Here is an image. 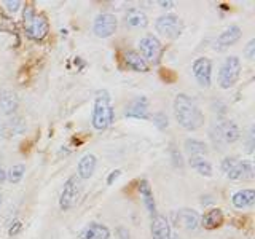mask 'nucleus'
Returning a JSON list of instances; mask_svg holds the SVG:
<instances>
[{"instance_id":"nucleus-1","label":"nucleus","mask_w":255,"mask_h":239,"mask_svg":"<svg viewBox=\"0 0 255 239\" xmlns=\"http://www.w3.org/2000/svg\"><path fill=\"white\" fill-rule=\"evenodd\" d=\"M174 115L185 131H198L204 124V115L198 104L185 93H179L174 99Z\"/></svg>"},{"instance_id":"nucleus-2","label":"nucleus","mask_w":255,"mask_h":239,"mask_svg":"<svg viewBox=\"0 0 255 239\" xmlns=\"http://www.w3.org/2000/svg\"><path fill=\"white\" fill-rule=\"evenodd\" d=\"M115 120V110L112 107V98L107 90H99L96 93L94 99V109H93V118L91 123L93 127L98 131H106L112 126Z\"/></svg>"},{"instance_id":"nucleus-3","label":"nucleus","mask_w":255,"mask_h":239,"mask_svg":"<svg viewBox=\"0 0 255 239\" xmlns=\"http://www.w3.org/2000/svg\"><path fill=\"white\" fill-rule=\"evenodd\" d=\"M22 21H24V30H26V35L30 40L42 42V40L46 38L48 32H50V22H48V19L43 14L37 13L35 8L32 5H27L26 8H24Z\"/></svg>"},{"instance_id":"nucleus-4","label":"nucleus","mask_w":255,"mask_h":239,"mask_svg":"<svg viewBox=\"0 0 255 239\" xmlns=\"http://www.w3.org/2000/svg\"><path fill=\"white\" fill-rule=\"evenodd\" d=\"M222 171L231 180H254L255 171L251 159L225 158L222 161Z\"/></svg>"},{"instance_id":"nucleus-5","label":"nucleus","mask_w":255,"mask_h":239,"mask_svg":"<svg viewBox=\"0 0 255 239\" xmlns=\"http://www.w3.org/2000/svg\"><path fill=\"white\" fill-rule=\"evenodd\" d=\"M241 59L238 56H230L225 61H223L222 67H220V74H219V85L222 90H230L233 88L239 77H241Z\"/></svg>"},{"instance_id":"nucleus-6","label":"nucleus","mask_w":255,"mask_h":239,"mask_svg":"<svg viewBox=\"0 0 255 239\" xmlns=\"http://www.w3.org/2000/svg\"><path fill=\"white\" fill-rule=\"evenodd\" d=\"M155 29L159 35H163L166 38H177L180 37L183 30V22L177 14L174 13H166L155 21Z\"/></svg>"},{"instance_id":"nucleus-7","label":"nucleus","mask_w":255,"mask_h":239,"mask_svg":"<svg viewBox=\"0 0 255 239\" xmlns=\"http://www.w3.org/2000/svg\"><path fill=\"white\" fill-rule=\"evenodd\" d=\"M82 188H80V179L77 175H72L67 179V182L64 183V188L61 191L59 196V207L62 211H70L77 206Z\"/></svg>"},{"instance_id":"nucleus-8","label":"nucleus","mask_w":255,"mask_h":239,"mask_svg":"<svg viewBox=\"0 0 255 239\" xmlns=\"http://www.w3.org/2000/svg\"><path fill=\"white\" fill-rule=\"evenodd\" d=\"M139 50H140V56L143 58L147 64H158L159 59H161V54H163V45L161 42L155 37V35H145L143 38H140L139 42Z\"/></svg>"},{"instance_id":"nucleus-9","label":"nucleus","mask_w":255,"mask_h":239,"mask_svg":"<svg viewBox=\"0 0 255 239\" xmlns=\"http://www.w3.org/2000/svg\"><path fill=\"white\" fill-rule=\"evenodd\" d=\"M118 27V21L115 18V14L112 13H101L96 16L94 24H93V32L99 38H109L115 34V30Z\"/></svg>"},{"instance_id":"nucleus-10","label":"nucleus","mask_w":255,"mask_h":239,"mask_svg":"<svg viewBox=\"0 0 255 239\" xmlns=\"http://www.w3.org/2000/svg\"><path fill=\"white\" fill-rule=\"evenodd\" d=\"M191 70H193V77L198 82L199 86L203 88H209L212 83V62L209 58H198L195 59L193 66H191Z\"/></svg>"},{"instance_id":"nucleus-11","label":"nucleus","mask_w":255,"mask_h":239,"mask_svg":"<svg viewBox=\"0 0 255 239\" xmlns=\"http://www.w3.org/2000/svg\"><path fill=\"white\" fill-rule=\"evenodd\" d=\"M243 35V30L239 26H230L222 34L217 37V40L214 42V50L215 51H225L230 46H233L236 42H239V38Z\"/></svg>"},{"instance_id":"nucleus-12","label":"nucleus","mask_w":255,"mask_h":239,"mask_svg":"<svg viewBox=\"0 0 255 239\" xmlns=\"http://www.w3.org/2000/svg\"><path fill=\"white\" fill-rule=\"evenodd\" d=\"M151 239H171V225L164 215H153L150 225Z\"/></svg>"},{"instance_id":"nucleus-13","label":"nucleus","mask_w":255,"mask_h":239,"mask_svg":"<svg viewBox=\"0 0 255 239\" xmlns=\"http://www.w3.org/2000/svg\"><path fill=\"white\" fill-rule=\"evenodd\" d=\"M125 117L128 118H142L145 120L148 118V101L147 98H135L134 101H131L125 109Z\"/></svg>"},{"instance_id":"nucleus-14","label":"nucleus","mask_w":255,"mask_h":239,"mask_svg":"<svg viewBox=\"0 0 255 239\" xmlns=\"http://www.w3.org/2000/svg\"><path fill=\"white\" fill-rule=\"evenodd\" d=\"M109 238H110L109 227L98 222L90 223V225H86L80 231V239H109Z\"/></svg>"},{"instance_id":"nucleus-15","label":"nucleus","mask_w":255,"mask_h":239,"mask_svg":"<svg viewBox=\"0 0 255 239\" xmlns=\"http://www.w3.org/2000/svg\"><path fill=\"white\" fill-rule=\"evenodd\" d=\"M123 62L128 69H131L134 72H140V74L148 72V64L143 61V58L137 51H125L123 53Z\"/></svg>"},{"instance_id":"nucleus-16","label":"nucleus","mask_w":255,"mask_h":239,"mask_svg":"<svg viewBox=\"0 0 255 239\" xmlns=\"http://www.w3.org/2000/svg\"><path fill=\"white\" fill-rule=\"evenodd\" d=\"M231 203H233V206L239 211L247 209V207H252L255 203V191L252 188L239 190L233 196H231Z\"/></svg>"},{"instance_id":"nucleus-17","label":"nucleus","mask_w":255,"mask_h":239,"mask_svg":"<svg viewBox=\"0 0 255 239\" xmlns=\"http://www.w3.org/2000/svg\"><path fill=\"white\" fill-rule=\"evenodd\" d=\"M217 132L219 137L225 142V143H235L241 132H239V127L235 121H223L217 126Z\"/></svg>"},{"instance_id":"nucleus-18","label":"nucleus","mask_w":255,"mask_h":239,"mask_svg":"<svg viewBox=\"0 0 255 239\" xmlns=\"http://www.w3.org/2000/svg\"><path fill=\"white\" fill-rule=\"evenodd\" d=\"M96 166H98V158L93 153H86L80 158L78 161V179H90L96 171Z\"/></svg>"},{"instance_id":"nucleus-19","label":"nucleus","mask_w":255,"mask_h":239,"mask_svg":"<svg viewBox=\"0 0 255 239\" xmlns=\"http://www.w3.org/2000/svg\"><path fill=\"white\" fill-rule=\"evenodd\" d=\"M18 106H19V99L14 91H11V90L0 91V109L3 110V114H6V115L14 114Z\"/></svg>"},{"instance_id":"nucleus-20","label":"nucleus","mask_w":255,"mask_h":239,"mask_svg":"<svg viewBox=\"0 0 255 239\" xmlns=\"http://www.w3.org/2000/svg\"><path fill=\"white\" fill-rule=\"evenodd\" d=\"M125 22H126V26H129V27L143 29L148 26V18L145 13L137 10V8H131V10H128L125 16Z\"/></svg>"},{"instance_id":"nucleus-21","label":"nucleus","mask_w":255,"mask_h":239,"mask_svg":"<svg viewBox=\"0 0 255 239\" xmlns=\"http://www.w3.org/2000/svg\"><path fill=\"white\" fill-rule=\"evenodd\" d=\"M139 193L143 199V204H145L147 211L151 214V217L156 215V204H155V196H153V190H151L150 183L147 180H140L139 182Z\"/></svg>"},{"instance_id":"nucleus-22","label":"nucleus","mask_w":255,"mask_h":239,"mask_svg":"<svg viewBox=\"0 0 255 239\" xmlns=\"http://www.w3.org/2000/svg\"><path fill=\"white\" fill-rule=\"evenodd\" d=\"M223 220H225V217H223L222 209H211L203 215L201 225L206 230H217L223 225Z\"/></svg>"},{"instance_id":"nucleus-23","label":"nucleus","mask_w":255,"mask_h":239,"mask_svg":"<svg viewBox=\"0 0 255 239\" xmlns=\"http://www.w3.org/2000/svg\"><path fill=\"white\" fill-rule=\"evenodd\" d=\"M177 222L187 230H196L198 223H199V215L193 209H182V211H179Z\"/></svg>"},{"instance_id":"nucleus-24","label":"nucleus","mask_w":255,"mask_h":239,"mask_svg":"<svg viewBox=\"0 0 255 239\" xmlns=\"http://www.w3.org/2000/svg\"><path fill=\"white\" fill-rule=\"evenodd\" d=\"M188 163L198 174L204 175V177H211V175H212V166L203 156H190Z\"/></svg>"},{"instance_id":"nucleus-25","label":"nucleus","mask_w":255,"mask_h":239,"mask_svg":"<svg viewBox=\"0 0 255 239\" xmlns=\"http://www.w3.org/2000/svg\"><path fill=\"white\" fill-rule=\"evenodd\" d=\"M183 147H185V151L190 156H201L207 151L206 143L198 139H187L185 143H183Z\"/></svg>"},{"instance_id":"nucleus-26","label":"nucleus","mask_w":255,"mask_h":239,"mask_svg":"<svg viewBox=\"0 0 255 239\" xmlns=\"http://www.w3.org/2000/svg\"><path fill=\"white\" fill-rule=\"evenodd\" d=\"M24 174H26V166H24V164H16V166H13L11 169L6 172V179L10 180L11 183H18V182L22 180Z\"/></svg>"},{"instance_id":"nucleus-27","label":"nucleus","mask_w":255,"mask_h":239,"mask_svg":"<svg viewBox=\"0 0 255 239\" xmlns=\"http://www.w3.org/2000/svg\"><path fill=\"white\" fill-rule=\"evenodd\" d=\"M0 30H3V32H13V34H16L14 22L10 18H8V16H5L2 13V10H0Z\"/></svg>"},{"instance_id":"nucleus-28","label":"nucleus","mask_w":255,"mask_h":239,"mask_svg":"<svg viewBox=\"0 0 255 239\" xmlns=\"http://www.w3.org/2000/svg\"><path fill=\"white\" fill-rule=\"evenodd\" d=\"M153 121H155V124L159 127V129H164V127H167V117H166V114H163V112H158V114L153 115Z\"/></svg>"},{"instance_id":"nucleus-29","label":"nucleus","mask_w":255,"mask_h":239,"mask_svg":"<svg viewBox=\"0 0 255 239\" xmlns=\"http://www.w3.org/2000/svg\"><path fill=\"white\" fill-rule=\"evenodd\" d=\"M3 6L8 10V13H18L19 8H21V2L19 0H5L3 2Z\"/></svg>"},{"instance_id":"nucleus-30","label":"nucleus","mask_w":255,"mask_h":239,"mask_svg":"<svg viewBox=\"0 0 255 239\" xmlns=\"http://www.w3.org/2000/svg\"><path fill=\"white\" fill-rule=\"evenodd\" d=\"M21 230H22V222L21 220H13L11 222V225L10 228H8V235H10L11 238L16 236V235H19L21 233Z\"/></svg>"},{"instance_id":"nucleus-31","label":"nucleus","mask_w":255,"mask_h":239,"mask_svg":"<svg viewBox=\"0 0 255 239\" xmlns=\"http://www.w3.org/2000/svg\"><path fill=\"white\" fill-rule=\"evenodd\" d=\"M244 54H246V58L249 59V61H254L255 58V40L252 38L249 43H247L246 46V50H244Z\"/></svg>"},{"instance_id":"nucleus-32","label":"nucleus","mask_w":255,"mask_h":239,"mask_svg":"<svg viewBox=\"0 0 255 239\" xmlns=\"http://www.w3.org/2000/svg\"><path fill=\"white\" fill-rule=\"evenodd\" d=\"M24 127H26V126H24L21 118H13L11 120V129H13V132H22Z\"/></svg>"},{"instance_id":"nucleus-33","label":"nucleus","mask_w":255,"mask_h":239,"mask_svg":"<svg viewBox=\"0 0 255 239\" xmlns=\"http://www.w3.org/2000/svg\"><path fill=\"white\" fill-rule=\"evenodd\" d=\"M120 175H122V171L120 169H115V171H112L110 174H109V177H107V185H112V183H114Z\"/></svg>"},{"instance_id":"nucleus-34","label":"nucleus","mask_w":255,"mask_h":239,"mask_svg":"<svg viewBox=\"0 0 255 239\" xmlns=\"http://www.w3.org/2000/svg\"><path fill=\"white\" fill-rule=\"evenodd\" d=\"M117 235L120 236V239H129V231H128V228H125V227H118Z\"/></svg>"},{"instance_id":"nucleus-35","label":"nucleus","mask_w":255,"mask_h":239,"mask_svg":"<svg viewBox=\"0 0 255 239\" xmlns=\"http://www.w3.org/2000/svg\"><path fill=\"white\" fill-rule=\"evenodd\" d=\"M6 134H8V126H6V123L3 121V120L0 118V139H5Z\"/></svg>"},{"instance_id":"nucleus-36","label":"nucleus","mask_w":255,"mask_h":239,"mask_svg":"<svg viewBox=\"0 0 255 239\" xmlns=\"http://www.w3.org/2000/svg\"><path fill=\"white\" fill-rule=\"evenodd\" d=\"M171 153H172V158H174V164L175 166H182V155L180 153H177L174 148L171 150Z\"/></svg>"},{"instance_id":"nucleus-37","label":"nucleus","mask_w":255,"mask_h":239,"mask_svg":"<svg viewBox=\"0 0 255 239\" xmlns=\"http://www.w3.org/2000/svg\"><path fill=\"white\" fill-rule=\"evenodd\" d=\"M254 148V127H251V132H249V145H247V151H252Z\"/></svg>"},{"instance_id":"nucleus-38","label":"nucleus","mask_w":255,"mask_h":239,"mask_svg":"<svg viewBox=\"0 0 255 239\" xmlns=\"http://www.w3.org/2000/svg\"><path fill=\"white\" fill-rule=\"evenodd\" d=\"M6 180V171L3 169V166L0 164V183H3Z\"/></svg>"},{"instance_id":"nucleus-39","label":"nucleus","mask_w":255,"mask_h":239,"mask_svg":"<svg viewBox=\"0 0 255 239\" xmlns=\"http://www.w3.org/2000/svg\"><path fill=\"white\" fill-rule=\"evenodd\" d=\"M158 5H161V6H164V8H169V6H172L174 5V2H169V0H161V2H158Z\"/></svg>"},{"instance_id":"nucleus-40","label":"nucleus","mask_w":255,"mask_h":239,"mask_svg":"<svg viewBox=\"0 0 255 239\" xmlns=\"http://www.w3.org/2000/svg\"><path fill=\"white\" fill-rule=\"evenodd\" d=\"M0 206H2V193H0Z\"/></svg>"}]
</instances>
